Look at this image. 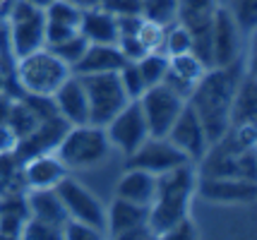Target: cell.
<instances>
[{
	"label": "cell",
	"mask_w": 257,
	"mask_h": 240,
	"mask_svg": "<svg viewBox=\"0 0 257 240\" xmlns=\"http://www.w3.org/2000/svg\"><path fill=\"white\" fill-rule=\"evenodd\" d=\"M243 75H245V60L240 56L231 65L209 68L192 89L188 103L200 115L209 144L216 142L228 130V108H231L235 87L243 80Z\"/></svg>",
	"instance_id": "6da1fadb"
},
{
	"label": "cell",
	"mask_w": 257,
	"mask_h": 240,
	"mask_svg": "<svg viewBox=\"0 0 257 240\" xmlns=\"http://www.w3.org/2000/svg\"><path fill=\"white\" fill-rule=\"evenodd\" d=\"M53 151L67 171H89L108 159L111 142L101 125L82 123L67 127Z\"/></svg>",
	"instance_id": "7a4b0ae2"
},
{
	"label": "cell",
	"mask_w": 257,
	"mask_h": 240,
	"mask_svg": "<svg viewBox=\"0 0 257 240\" xmlns=\"http://www.w3.org/2000/svg\"><path fill=\"white\" fill-rule=\"evenodd\" d=\"M70 72L72 70L46 46L15 60V82L20 92L29 96H53Z\"/></svg>",
	"instance_id": "3957f363"
},
{
	"label": "cell",
	"mask_w": 257,
	"mask_h": 240,
	"mask_svg": "<svg viewBox=\"0 0 257 240\" xmlns=\"http://www.w3.org/2000/svg\"><path fill=\"white\" fill-rule=\"evenodd\" d=\"M10 29L12 53L22 58L36 48L46 46V15L44 10L29 5L27 0H12L10 10L5 15Z\"/></svg>",
	"instance_id": "277c9868"
},
{
	"label": "cell",
	"mask_w": 257,
	"mask_h": 240,
	"mask_svg": "<svg viewBox=\"0 0 257 240\" xmlns=\"http://www.w3.org/2000/svg\"><path fill=\"white\" fill-rule=\"evenodd\" d=\"M84 92L89 99V123L94 125H106L113 115L120 108H125V103L133 101L127 99L118 72H99V75H79Z\"/></svg>",
	"instance_id": "5b68a950"
},
{
	"label": "cell",
	"mask_w": 257,
	"mask_h": 240,
	"mask_svg": "<svg viewBox=\"0 0 257 240\" xmlns=\"http://www.w3.org/2000/svg\"><path fill=\"white\" fill-rule=\"evenodd\" d=\"M140 108H142V115L147 120V127H149V135L154 137H166V132L171 130L173 120L178 118V113L185 106V99L176 94L168 84L159 82V84H152L147 87L142 96L137 99Z\"/></svg>",
	"instance_id": "8992f818"
},
{
	"label": "cell",
	"mask_w": 257,
	"mask_h": 240,
	"mask_svg": "<svg viewBox=\"0 0 257 240\" xmlns=\"http://www.w3.org/2000/svg\"><path fill=\"white\" fill-rule=\"evenodd\" d=\"M185 163H190V159L171 139L154 137V135H149L130 156H125V168H140L152 175H161V173L185 166Z\"/></svg>",
	"instance_id": "52a82bcc"
},
{
	"label": "cell",
	"mask_w": 257,
	"mask_h": 240,
	"mask_svg": "<svg viewBox=\"0 0 257 240\" xmlns=\"http://www.w3.org/2000/svg\"><path fill=\"white\" fill-rule=\"evenodd\" d=\"M103 130H106V137L111 142V149H118L123 156H130L135 149L149 137V127H147V120L142 115L137 99L125 103V108H120L103 125Z\"/></svg>",
	"instance_id": "ba28073f"
},
{
	"label": "cell",
	"mask_w": 257,
	"mask_h": 240,
	"mask_svg": "<svg viewBox=\"0 0 257 240\" xmlns=\"http://www.w3.org/2000/svg\"><path fill=\"white\" fill-rule=\"evenodd\" d=\"M58 194L65 204L67 218H75V221H82L91 228L101 230L106 235V209L99 202V197L87 190L82 183H77L75 178L65 175L60 183H58Z\"/></svg>",
	"instance_id": "9c48e42d"
},
{
	"label": "cell",
	"mask_w": 257,
	"mask_h": 240,
	"mask_svg": "<svg viewBox=\"0 0 257 240\" xmlns=\"http://www.w3.org/2000/svg\"><path fill=\"white\" fill-rule=\"evenodd\" d=\"M243 32L233 22L231 12L226 8H216L209 24V53H212V68H224L243 56L240 46Z\"/></svg>",
	"instance_id": "30bf717a"
},
{
	"label": "cell",
	"mask_w": 257,
	"mask_h": 240,
	"mask_svg": "<svg viewBox=\"0 0 257 240\" xmlns=\"http://www.w3.org/2000/svg\"><path fill=\"white\" fill-rule=\"evenodd\" d=\"M147 218H149V206L115 197L111 206L106 209V235L123 240L154 238L147 226Z\"/></svg>",
	"instance_id": "8fae6325"
},
{
	"label": "cell",
	"mask_w": 257,
	"mask_h": 240,
	"mask_svg": "<svg viewBox=\"0 0 257 240\" xmlns=\"http://www.w3.org/2000/svg\"><path fill=\"white\" fill-rule=\"evenodd\" d=\"M195 192L214 204H250L257 194V185L252 178L240 175H202Z\"/></svg>",
	"instance_id": "7c38bea8"
},
{
	"label": "cell",
	"mask_w": 257,
	"mask_h": 240,
	"mask_svg": "<svg viewBox=\"0 0 257 240\" xmlns=\"http://www.w3.org/2000/svg\"><path fill=\"white\" fill-rule=\"evenodd\" d=\"M166 137L171 139L190 161H200L202 156L207 154V149H209L207 130L202 125L200 115L192 111L190 103L183 106V111L178 113V118L173 120L171 130L166 132Z\"/></svg>",
	"instance_id": "4fadbf2b"
},
{
	"label": "cell",
	"mask_w": 257,
	"mask_h": 240,
	"mask_svg": "<svg viewBox=\"0 0 257 240\" xmlns=\"http://www.w3.org/2000/svg\"><path fill=\"white\" fill-rule=\"evenodd\" d=\"M67 175L63 161L56 156V151H41L29 159L20 161V180L27 190H46L58 187V183Z\"/></svg>",
	"instance_id": "5bb4252c"
},
{
	"label": "cell",
	"mask_w": 257,
	"mask_h": 240,
	"mask_svg": "<svg viewBox=\"0 0 257 240\" xmlns=\"http://www.w3.org/2000/svg\"><path fill=\"white\" fill-rule=\"evenodd\" d=\"M51 101L56 106L58 115L65 120L67 125H82V123H89V99L84 92V84L82 77L70 72L67 80L58 87Z\"/></svg>",
	"instance_id": "9a60e30c"
},
{
	"label": "cell",
	"mask_w": 257,
	"mask_h": 240,
	"mask_svg": "<svg viewBox=\"0 0 257 240\" xmlns=\"http://www.w3.org/2000/svg\"><path fill=\"white\" fill-rule=\"evenodd\" d=\"M192 194H157L149 204V218L147 226L154 238H161L171 226H176L180 218L190 214Z\"/></svg>",
	"instance_id": "2e32d148"
},
{
	"label": "cell",
	"mask_w": 257,
	"mask_h": 240,
	"mask_svg": "<svg viewBox=\"0 0 257 240\" xmlns=\"http://www.w3.org/2000/svg\"><path fill=\"white\" fill-rule=\"evenodd\" d=\"M125 56L120 53L118 44H89L82 53L72 72L75 75H99V72H118L123 68Z\"/></svg>",
	"instance_id": "e0dca14e"
},
{
	"label": "cell",
	"mask_w": 257,
	"mask_h": 240,
	"mask_svg": "<svg viewBox=\"0 0 257 240\" xmlns=\"http://www.w3.org/2000/svg\"><path fill=\"white\" fill-rule=\"evenodd\" d=\"M27 206H29V216L32 218L51 223V226L60 228V233H63V226H65V221H67V211L56 187L29 190L27 192Z\"/></svg>",
	"instance_id": "ac0fdd59"
},
{
	"label": "cell",
	"mask_w": 257,
	"mask_h": 240,
	"mask_svg": "<svg viewBox=\"0 0 257 240\" xmlns=\"http://www.w3.org/2000/svg\"><path fill=\"white\" fill-rule=\"evenodd\" d=\"M77 29L89 44H115L118 41L115 15L111 10H106L103 5L82 10V20H79Z\"/></svg>",
	"instance_id": "d6986e66"
},
{
	"label": "cell",
	"mask_w": 257,
	"mask_h": 240,
	"mask_svg": "<svg viewBox=\"0 0 257 240\" xmlns=\"http://www.w3.org/2000/svg\"><path fill=\"white\" fill-rule=\"evenodd\" d=\"M115 197L149 206L157 197V175L140 171V168H125L118 185H115Z\"/></svg>",
	"instance_id": "ffe728a7"
},
{
	"label": "cell",
	"mask_w": 257,
	"mask_h": 240,
	"mask_svg": "<svg viewBox=\"0 0 257 240\" xmlns=\"http://www.w3.org/2000/svg\"><path fill=\"white\" fill-rule=\"evenodd\" d=\"M257 118V96H255V77L252 72H245L238 82L233 101L228 108V125H250Z\"/></svg>",
	"instance_id": "44dd1931"
},
{
	"label": "cell",
	"mask_w": 257,
	"mask_h": 240,
	"mask_svg": "<svg viewBox=\"0 0 257 240\" xmlns=\"http://www.w3.org/2000/svg\"><path fill=\"white\" fill-rule=\"evenodd\" d=\"M135 65L145 80V87H152V84H159L164 80L168 70V56L164 51H147L140 60H135Z\"/></svg>",
	"instance_id": "7402d4cb"
},
{
	"label": "cell",
	"mask_w": 257,
	"mask_h": 240,
	"mask_svg": "<svg viewBox=\"0 0 257 240\" xmlns=\"http://www.w3.org/2000/svg\"><path fill=\"white\" fill-rule=\"evenodd\" d=\"M192 51V32L183 22H173V27L164 29V53L178 56Z\"/></svg>",
	"instance_id": "603a6c76"
},
{
	"label": "cell",
	"mask_w": 257,
	"mask_h": 240,
	"mask_svg": "<svg viewBox=\"0 0 257 240\" xmlns=\"http://www.w3.org/2000/svg\"><path fill=\"white\" fill-rule=\"evenodd\" d=\"M87 46H89V41L79 34V32H75L72 36H67L65 41L53 44V46H46V48H51V51H53V53H56V56L65 63L67 68L72 70V68H75V63L82 58V53L87 51Z\"/></svg>",
	"instance_id": "cb8c5ba5"
},
{
	"label": "cell",
	"mask_w": 257,
	"mask_h": 240,
	"mask_svg": "<svg viewBox=\"0 0 257 240\" xmlns=\"http://www.w3.org/2000/svg\"><path fill=\"white\" fill-rule=\"evenodd\" d=\"M46 22H60L70 24V27H79L82 20V8H77L72 0H53L44 10Z\"/></svg>",
	"instance_id": "d4e9b609"
},
{
	"label": "cell",
	"mask_w": 257,
	"mask_h": 240,
	"mask_svg": "<svg viewBox=\"0 0 257 240\" xmlns=\"http://www.w3.org/2000/svg\"><path fill=\"white\" fill-rule=\"evenodd\" d=\"M231 12L233 22L238 24L240 32H252L257 22V0H233L231 8H226Z\"/></svg>",
	"instance_id": "484cf974"
},
{
	"label": "cell",
	"mask_w": 257,
	"mask_h": 240,
	"mask_svg": "<svg viewBox=\"0 0 257 240\" xmlns=\"http://www.w3.org/2000/svg\"><path fill=\"white\" fill-rule=\"evenodd\" d=\"M164 29H166V24L145 17L140 32H137V39L145 44L147 51H164Z\"/></svg>",
	"instance_id": "4316f807"
},
{
	"label": "cell",
	"mask_w": 257,
	"mask_h": 240,
	"mask_svg": "<svg viewBox=\"0 0 257 240\" xmlns=\"http://www.w3.org/2000/svg\"><path fill=\"white\" fill-rule=\"evenodd\" d=\"M118 77H120V84H123L125 94H127V99H140L142 92H145V80H142V75H140V70L135 63H125L123 68L118 70Z\"/></svg>",
	"instance_id": "83f0119b"
},
{
	"label": "cell",
	"mask_w": 257,
	"mask_h": 240,
	"mask_svg": "<svg viewBox=\"0 0 257 240\" xmlns=\"http://www.w3.org/2000/svg\"><path fill=\"white\" fill-rule=\"evenodd\" d=\"M22 238L24 240H58V238H63V233H60V228L51 226V223H44L39 218L29 216L24 221Z\"/></svg>",
	"instance_id": "f1b7e54d"
},
{
	"label": "cell",
	"mask_w": 257,
	"mask_h": 240,
	"mask_svg": "<svg viewBox=\"0 0 257 240\" xmlns=\"http://www.w3.org/2000/svg\"><path fill=\"white\" fill-rule=\"evenodd\" d=\"M63 238L67 240H99L103 238V233L96 228H91L82 221H75V218H67L65 226H63Z\"/></svg>",
	"instance_id": "f546056e"
},
{
	"label": "cell",
	"mask_w": 257,
	"mask_h": 240,
	"mask_svg": "<svg viewBox=\"0 0 257 240\" xmlns=\"http://www.w3.org/2000/svg\"><path fill=\"white\" fill-rule=\"evenodd\" d=\"M161 238L164 240H192V238H197V228H195V221L190 218V214L185 218H180L176 226H171Z\"/></svg>",
	"instance_id": "4dcf8cb0"
},
{
	"label": "cell",
	"mask_w": 257,
	"mask_h": 240,
	"mask_svg": "<svg viewBox=\"0 0 257 240\" xmlns=\"http://www.w3.org/2000/svg\"><path fill=\"white\" fill-rule=\"evenodd\" d=\"M118 48H120V53L125 56V60H130V63H135V60H140V58L147 53L145 44L137 39V36H118Z\"/></svg>",
	"instance_id": "1f68e13d"
},
{
	"label": "cell",
	"mask_w": 257,
	"mask_h": 240,
	"mask_svg": "<svg viewBox=\"0 0 257 240\" xmlns=\"http://www.w3.org/2000/svg\"><path fill=\"white\" fill-rule=\"evenodd\" d=\"M24 216H15V214H0V238H22L24 228Z\"/></svg>",
	"instance_id": "d6a6232c"
},
{
	"label": "cell",
	"mask_w": 257,
	"mask_h": 240,
	"mask_svg": "<svg viewBox=\"0 0 257 240\" xmlns=\"http://www.w3.org/2000/svg\"><path fill=\"white\" fill-rule=\"evenodd\" d=\"M75 32H79L77 27H70V24H60V22H46V46H53L65 41L67 36H72Z\"/></svg>",
	"instance_id": "836d02e7"
},
{
	"label": "cell",
	"mask_w": 257,
	"mask_h": 240,
	"mask_svg": "<svg viewBox=\"0 0 257 240\" xmlns=\"http://www.w3.org/2000/svg\"><path fill=\"white\" fill-rule=\"evenodd\" d=\"M17 135H15V130H12L8 123H0V156H5V154H15V149H17Z\"/></svg>",
	"instance_id": "e575fe53"
},
{
	"label": "cell",
	"mask_w": 257,
	"mask_h": 240,
	"mask_svg": "<svg viewBox=\"0 0 257 240\" xmlns=\"http://www.w3.org/2000/svg\"><path fill=\"white\" fill-rule=\"evenodd\" d=\"M77 8H82V10H89V8H99V5H103V0H72Z\"/></svg>",
	"instance_id": "d590c367"
},
{
	"label": "cell",
	"mask_w": 257,
	"mask_h": 240,
	"mask_svg": "<svg viewBox=\"0 0 257 240\" xmlns=\"http://www.w3.org/2000/svg\"><path fill=\"white\" fill-rule=\"evenodd\" d=\"M27 3H29V5H34V8H39V10H46V8H48L53 0H27Z\"/></svg>",
	"instance_id": "8d00e7d4"
},
{
	"label": "cell",
	"mask_w": 257,
	"mask_h": 240,
	"mask_svg": "<svg viewBox=\"0 0 257 240\" xmlns=\"http://www.w3.org/2000/svg\"><path fill=\"white\" fill-rule=\"evenodd\" d=\"M10 5H12V0H0V17H5V15H8Z\"/></svg>",
	"instance_id": "74e56055"
},
{
	"label": "cell",
	"mask_w": 257,
	"mask_h": 240,
	"mask_svg": "<svg viewBox=\"0 0 257 240\" xmlns=\"http://www.w3.org/2000/svg\"><path fill=\"white\" fill-rule=\"evenodd\" d=\"M5 87H8V77H5V72H3V68H0V94L5 92Z\"/></svg>",
	"instance_id": "f35d334b"
}]
</instances>
